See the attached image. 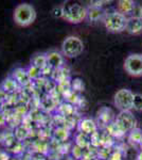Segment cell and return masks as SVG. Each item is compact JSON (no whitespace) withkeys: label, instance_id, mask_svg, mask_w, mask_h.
I'll return each mask as SVG.
<instances>
[{"label":"cell","instance_id":"cell-1","mask_svg":"<svg viewBox=\"0 0 142 160\" xmlns=\"http://www.w3.org/2000/svg\"><path fill=\"white\" fill-rule=\"evenodd\" d=\"M63 18L71 24H80L87 18V8L77 2L63 4Z\"/></svg>","mask_w":142,"mask_h":160},{"label":"cell","instance_id":"cell-2","mask_svg":"<svg viewBox=\"0 0 142 160\" xmlns=\"http://www.w3.org/2000/svg\"><path fill=\"white\" fill-rule=\"evenodd\" d=\"M13 18H14V22L20 27H28L33 24L36 19V11L34 7L29 3L18 4L14 10Z\"/></svg>","mask_w":142,"mask_h":160},{"label":"cell","instance_id":"cell-3","mask_svg":"<svg viewBox=\"0 0 142 160\" xmlns=\"http://www.w3.org/2000/svg\"><path fill=\"white\" fill-rule=\"evenodd\" d=\"M104 26L107 31L112 33H120L126 29L127 18L125 15L121 14L118 11L107 13L105 18L103 19Z\"/></svg>","mask_w":142,"mask_h":160},{"label":"cell","instance_id":"cell-4","mask_svg":"<svg viewBox=\"0 0 142 160\" xmlns=\"http://www.w3.org/2000/svg\"><path fill=\"white\" fill-rule=\"evenodd\" d=\"M84 44L82 40L74 35L67 37L62 44V52L67 58H76L83 52Z\"/></svg>","mask_w":142,"mask_h":160},{"label":"cell","instance_id":"cell-5","mask_svg":"<svg viewBox=\"0 0 142 160\" xmlns=\"http://www.w3.org/2000/svg\"><path fill=\"white\" fill-rule=\"evenodd\" d=\"M115 106L120 111H131L133 109L134 93L127 89H121L113 97Z\"/></svg>","mask_w":142,"mask_h":160},{"label":"cell","instance_id":"cell-6","mask_svg":"<svg viewBox=\"0 0 142 160\" xmlns=\"http://www.w3.org/2000/svg\"><path fill=\"white\" fill-rule=\"evenodd\" d=\"M124 69L131 76H142V55L134 53L128 56L124 62Z\"/></svg>","mask_w":142,"mask_h":160},{"label":"cell","instance_id":"cell-7","mask_svg":"<svg viewBox=\"0 0 142 160\" xmlns=\"http://www.w3.org/2000/svg\"><path fill=\"white\" fill-rule=\"evenodd\" d=\"M115 122L122 128L125 132H130L134 128H136V118L134 117L131 111H120L118 115H116Z\"/></svg>","mask_w":142,"mask_h":160},{"label":"cell","instance_id":"cell-8","mask_svg":"<svg viewBox=\"0 0 142 160\" xmlns=\"http://www.w3.org/2000/svg\"><path fill=\"white\" fill-rule=\"evenodd\" d=\"M113 118H116V117L112 109L106 108V107L101 108L99 110V112H98V123H97L98 127L101 126V127L106 128L110 123L115 121Z\"/></svg>","mask_w":142,"mask_h":160},{"label":"cell","instance_id":"cell-9","mask_svg":"<svg viewBox=\"0 0 142 160\" xmlns=\"http://www.w3.org/2000/svg\"><path fill=\"white\" fill-rule=\"evenodd\" d=\"M98 125L97 123L94 122L92 118H85L83 120H81L77 124V130L79 132H82V133H85L87 136H91L94 135V132L98 131Z\"/></svg>","mask_w":142,"mask_h":160},{"label":"cell","instance_id":"cell-10","mask_svg":"<svg viewBox=\"0 0 142 160\" xmlns=\"http://www.w3.org/2000/svg\"><path fill=\"white\" fill-rule=\"evenodd\" d=\"M46 56H47L48 66L52 68L53 71L64 68V57L61 52L55 50H51L46 53Z\"/></svg>","mask_w":142,"mask_h":160},{"label":"cell","instance_id":"cell-11","mask_svg":"<svg viewBox=\"0 0 142 160\" xmlns=\"http://www.w3.org/2000/svg\"><path fill=\"white\" fill-rule=\"evenodd\" d=\"M12 78L15 79V81L18 83V86H21V87L28 86V84H30V82H31L29 75L27 73V69L22 68H15L14 71H13Z\"/></svg>","mask_w":142,"mask_h":160},{"label":"cell","instance_id":"cell-12","mask_svg":"<svg viewBox=\"0 0 142 160\" xmlns=\"http://www.w3.org/2000/svg\"><path fill=\"white\" fill-rule=\"evenodd\" d=\"M106 11L103 8H97V7H91L89 6L87 8V19L90 22H99L105 18L106 16Z\"/></svg>","mask_w":142,"mask_h":160},{"label":"cell","instance_id":"cell-13","mask_svg":"<svg viewBox=\"0 0 142 160\" xmlns=\"http://www.w3.org/2000/svg\"><path fill=\"white\" fill-rule=\"evenodd\" d=\"M126 31L131 34H138L142 31V19L136 18V17H130L127 18L126 24Z\"/></svg>","mask_w":142,"mask_h":160},{"label":"cell","instance_id":"cell-14","mask_svg":"<svg viewBox=\"0 0 142 160\" xmlns=\"http://www.w3.org/2000/svg\"><path fill=\"white\" fill-rule=\"evenodd\" d=\"M69 136H70L69 129L65 126H57L53 131V139L57 142H62V143L68 140Z\"/></svg>","mask_w":142,"mask_h":160},{"label":"cell","instance_id":"cell-15","mask_svg":"<svg viewBox=\"0 0 142 160\" xmlns=\"http://www.w3.org/2000/svg\"><path fill=\"white\" fill-rule=\"evenodd\" d=\"M18 83L16 81H15V79H13L12 77H9V78H6L2 81L1 86H0V88H1L2 90H3L4 92L7 93V94H12V93H15L17 91L18 89Z\"/></svg>","mask_w":142,"mask_h":160},{"label":"cell","instance_id":"cell-16","mask_svg":"<svg viewBox=\"0 0 142 160\" xmlns=\"http://www.w3.org/2000/svg\"><path fill=\"white\" fill-rule=\"evenodd\" d=\"M106 131L112 137L113 139L122 138V137H124V135L126 133L125 131L123 130L122 128H121L120 126H119L118 124L115 122V121L112 122V123L109 124V125L107 126V127H106Z\"/></svg>","mask_w":142,"mask_h":160},{"label":"cell","instance_id":"cell-17","mask_svg":"<svg viewBox=\"0 0 142 160\" xmlns=\"http://www.w3.org/2000/svg\"><path fill=\"white\" fill-rule=\"evenodd\" d=\"M135 6V2L131 1V0H121V1L118 2V12L123 15L131 14Z\"/></svg>","mask_w":142,"mask_h":160},{"label":"cell","instance_id":"cell-18","mask_svg":"<svg viewBox=\"0 0 142 160\" xmlns=\"http://www.w3.org/2000/svg\"><path fill=\"white\" fill-rule=\"evenodd\" d=\"M32 65L37 68L38 69L43 71L48 66L47 62V56L46 53H37L32 58Z\"/></svg>","mask_w":142,"mask_h":160},{"label":"cell","instance_id":"cell-19","mask_svg":"<svg viewBox=\"0 0 142 160\" xmlns=\"http://www.w3.org/2000/svg\"><path fill=\"white\" fill-rule=\"evenodd\" d=\"M57 112L59 114L62 115V117L64 118H68V117H72L74 113V106L69 104V102H62V104H59L57 106Z\"/></svg>","mask_w":142,"mask_h":160},{"label":"cell","instance_id":"cell-20","mask_svg":"<svg viewBox=\"0 0 142 160\" xmlns=\"http://www.w3.org/2000/svg\"><path fill=\"white\" fill-rule=\"evenodd\" d=\"M128 141L133 146L142 143V130L140 128L136 127L128 132Z\"/></svg>","mask_w":142,"mask_h":160},{"label":"cell","instance_id":"cell-21","mask_svg":"<svg viewBox=\"0 0 142 160\" xmlns=\"http://www.w3.org/2000/svg\"><path fill=\"white\" fill-rule=\"evenodd\" d=\"M74 141H76V145L80 146L83 149L90 146V137L85 135V133L77 132L76 137H74Z\"/></svg>","mask_w":142,"mask_h":160},{"label":"cell","instance_id":"cell-22","mask_svg":"<svg viewBox=\"0 0 142 160\" xmlns=\"http://www.w3.org/2000/svg\"><path fill=\"white\" fill-rule=\"evenodd\" d=\"M28 136H29V129L25 125L17 126L14 131V137L17 142H22L28 138Z\"/></svg>","mask_w":142,"mask_h":160},{"label":"cell","instance_id":"cell-23","mask_svg":"<svg viewBox=\"0 0 142 160\" xmlns=\"http://www.w3.org/2000/svg\"><path fill=\"white\" fill-rule=\"evenodd\" d=\"M115 139L112 138L107 131L101 133V148H110L115 144Z\"/></svg>","mask_w":142,"mask_h":160},{"label":"cell","instance_id":"cell-24","mask_svg":"<svg viewBox=\"0 0 142 160\" xmlns=\"http://www.w3.org/2000/svg\"><path fill=\"white\" fill-rule=\"evenodd\" d=\"M84 89H85V84L81 78H74L71 80V90L73 92L79 94V93L83 92Z\"/></svg>","mask_w":142,"mask_h":160},{"label":"cell","instance_id":"cell-25","mask_svg":"<svg viewBox=\"0 0 142 160\" xmlns=\"http://www.w3.org/2000/svg\"><path fill=\"white\" fill-rule=\"evenodd\" d=\"M25 69H27V73L29 75L31 81H32V80H38L42 77V71L38 69L37 68H35V66H33L32 64Z\"/></svg>","mask_w":142,"mask_h":160},{"label":"cell","instance_id":"cell-26","mask_svg":"<svg viewBox=\"0 0 142 160\" xmlns=\"http://www.w3.org/2000/svg\"><path fill=\"white\" fill-rule=\"evenodd\" d=\"M138 155L139 151L136 148H134L133 145L131 148H127L124 152V156L126 160H138Z\"/></svg>","mask_w":142,"mask_h":160},{"label":"cell","instance_id":"cell-27","mask_svg":"<svg viewBox=\"0 0 142 160\" xmlns=\"http://www.w3.org/2000/svg\"><path fill=\"white\" fill-rule=\"evenodd\" d=\"M71 155H72V158L74 160H81L84 157V149L81 148L80 146H77L74 144L73 146L71 148Z\"/></svg>","mask_w":142,"mask_h":160},{"label":"cell","instance_id":"cell-28","mask_svg":"<svg viewBox=\"0 0 142 160\" xmlns=\"http://www.w3.org/2000/svg\"><path fill=\"white\" fill-rule=\"evenodd\" d=\"M133 109L136 111H142V94H140V93L134 94Z\"/></svg>","mask_w":142,"mask_h":160},{"label":"cell","instance_id":"cell-29","mask_svg":"<svg viewBox=\"0 0 142 160\" xmlns=\"http://www.w3.org/2000/svg\"><path fill=\"white\" fill-rule=\"evenodd\" d=\"M51 14L55 18H63V6L54 7L53 10L51 11Z\"/></svg>","mask_w":142,"mask_h":160},{"label":"cell","instance_id":"cell-30","mask_svg":"<svg viewBox=\"0 0 142 160\" xmlns=\"http://www.w3.org/2000/svg\"><path fill=\"white\" fill-rule=\"evenodd\" d=\"M131 17H136V18L142 19V6H140V4H136L133 10V12H131Z\"/></svg>","mask_w":142,"mask_h":160},{"label":"cell","instance_id":"cell-31","mask_svg":"<svg viewBox=\"0 0 142 160\" xmlns=\"http://www.w3.org/2000/svg\"><path fill=\"white\" fill-rule=\"evenodd\" d=\"M123 156H124V154L122 152L119 151V149H116L110 155L109 160H123Z\"/></svg>","mask_w":142,"mask_h":160},{"label":"cell","instance_id":"cell-32","mask_svg":"<svg viewBox=\"0 0 142 160\" xmlns=\"http://www.w3.org/2000/svg\"><path fill=\"white\" fill-rule=\"evenodd\" d=\"M7 97H9V94L6 93L3 90L1 89V88H0V104L1 105L3 104V102L7 99Z\"/></svg>","mask_w":142,"mask_h":160},{"label":"cell","instance_id":"cell-33","mask_svg":"<svg viewBox=\"0 0 142 160\" xmlns=\"http://www.w3.org/2000/svg\"><path fill=\"white\" fill-rule=\"evenodd\" d=\"M7 123V117L4 115V113L0 112V126H3Z\"/></svg>","mask_w":142,"mask_h":160},{"label":"cell","instance_id":"cell-34","mask_svg":"<svg viewBox=\"0 0 142 160\" xmlns=\"http://www.w3.org/2000/svg\"><path fill=\"white\" fill-rule=\"evenodd\" d=\"M138 160H142V149L139 151V155H138Z\"/></svg>","mask_w":142,"mask_h":160},{"label":"cell","instance_id":"cell-35","mask_svg":"<svg viewBox=\"0 0 142 160\" xmlns=\"http://www.w3.org/2000/svg\"><path fill=\"white\" fill-rule=\"evenodd\" d=\"M81 160H99L98 158H94V159H90V158H85V157H83V158H82Z\"/></svg>","mask_w":142,"mask_h":160},{"label":"cell","instance_id":"cell-36","mask_svg":"<svg viewBox=\"0 0 142 160\" xmlns=\"http://www.w3.org/2000/svg\"><path fill=\"white\" fill-rule=\"evenodd\" d=\"M65 160H74L73 158H72V157H71V158H66Z\"/></svg>","mask_w":142,"mask_h":160},{"label":"cell","instance_id":"cell-37","mask_svg":"<svg viewBox=\"0 0 142 160\" xmlns=\"http://www.w3.org/2000/svg\"><path fill=\"white\" fill-rule=\"evenodd\" d=\"M0 112H1V104H0Z\"/></svg>","mask_w":142,"mask_h":160},{"label":"cell","instance_id":"cell-38","mask_svg":"<svg viewBox=\"0 0 142 160\" xmlns=\"http://www.w3.org/2000/svg\"><path fill=\"white\" fill-rule=\"evenodd\" d=\"M10 160H17V159H10Z\"/></svg>","mask_w":142,"mask_h":160}]
</instances>
